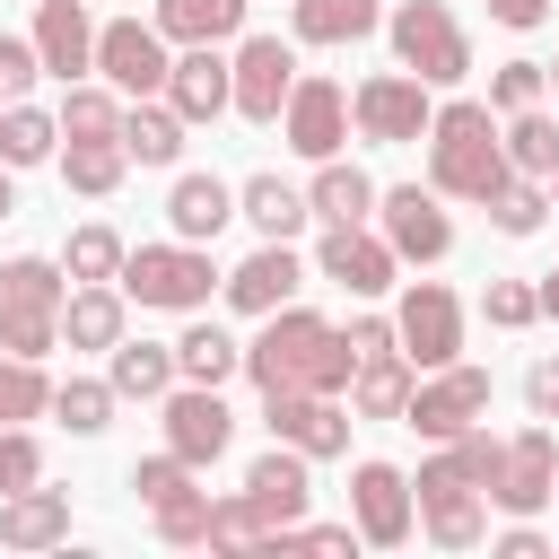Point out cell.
<instances>
[{"mask_svg": "<svg viewBox=\"0 0 559 559\" xmlns=\"http://www.w3.org/2000/svg\"><path fill=\"white\" fill-rule=\"evenodd\" d=\"M349 367H358L349 341L323 314H306V306H271L262 341L245 349V376L262 393H349Z\"/></svg>", "mask_w": 559, "mask_h": 559, "instance_id": "cell-1", "label": "cell"}, {"mask_svg": "<svg viewBox=\"0 0 559 559\" xmlns=\"http://www.w3.org/2000/svg\"><path fill=\"white\" fill-rule=\"evenodd\" d=\"M419 140H428V192H445V201H489V192L515 175V166H507V148H498L489 105H472V96L437 105Z\"/></svg>", "mask_w": 559, "mask_h": 559, "instance_id": "cell-2", "label": "cell"}, {"mask_svg": "<svg viewBox=\"0 0 559 559\" xmlns=\"http://www.w3.org/2000/svg\"><path fill=\"white\" fill-rule=\"evenodd\" d=\"M61 297H70V271L61 262H44V253L0 262V349L44 358L61 341Z\"/></svg>", "mask_w": 559, "mask_h": 559, "instance_id": "cell-3", "label": "cell"}, {"mask_svg": "<svg viewBox=\"0 0 559 559\" xmlns=\"http://www.w3.org/2000/svg\"><path fill=\"white\" fill-rule=\"evenodd\" d=\"M210 280H218V262H210V245H140V253H122V271H114V288L131 297V306H157V314H192V306H210Z\"/></svg>", "mask_w": 559, "mask_h": 559, "instance_id": "cell-4", "label": "cell"}, {"mask_svg": "<svg viewBox=\"0 0 559 559\" xmlns=\"http://www.w3.org/2000/svg\"><path fill=\"white\" fill-rule=\"evenodd\" d=\"M384 35H393V61H402L411 79H428V87H463V79H472V35L454 26L445 0H402V9L384 17Z\"/></svg>", "mask_w": 559, "mask_h": 559, "instance_id": "cell-5", "label": "cell"}, {"mask_svg": "<svg viewBox=\"0 0 559 559\" xmlns=\"http://www.w3.org/2000/svg\"><path fill=\"white\" fill-rule=\"evenodd\" d=\"M411 507H419V524H428V542H437V550H472V542L489 533L480 480L454 463V445H445L437 463H419V480H411Z\"/></svg>", "mask_w": 559, "mask_h": 559, "instance_id": "cell-6", "label": "cell"}, {"mask_svg": "<svg viewBox=\"0 0 559 559\" xmlns=\"http://www.w3.org/2000/svg\"><path fill=\"white\" fill-rule=\"evenodd\" d=\"M428 79H411V70H376V79H358V96H349V122H358V140H376V148H402V140H419L428 131Z\"/></svg>", "mask_w": 559, "mask_h": 559, "instance_id": "cell-7", "label": "cell"}, {"mask_svg": "<svg viewBox=\"0 0 559 559\" xmlns=\"http://www.w3.org/2000/svg\"><path fill=\"white\" fill-rule=\"evenodd\" d=\"M393 341L411 367H454L463 358V306L445 280H411L402 288V314H393Z\"/></svg>", "mask_w": 559, "mask_h": 559, "instance_id": "cell-8", "label": "cell"}, {"mask_svg": "<svg viewBox=\"0 0 559 559\" xmlns=\"http://www.w3.org/2000/svg\"><path fill=\"white\" fill-rule=\"evenodd\" d=\"M489 411V367H428V384H411V402H402V428H419V437H463L472 419Z\"/></svg>", "mask_w": 559, "mask_h": 559, "instance_id": "cell-9", "label": "cell"}, {"mask_svg": "<svg viewBox=\"0 0 559 559\" xmlns=\"http://www.w3.org/2000/svg\"><path fill=\"white\" fill-rule=\"evenodd\" d=\"M288 87H297V52H288L280 35H245L236 61H227V105H236L245 122H280Z\"/></svg>", "mask_w": 559, "mask_h": 559, "instance_id": "cell-10", "label": "cell"}, {"mask_svg": "<svg viewBox=\"0 0 559 559\" xmlns=\"http://www.w3.org/2000/svg\"><path fill=\"white\" fill-rule=\"evenodd\" d=\"M280 131H288L297 157H341V140H349V87L323 79V70H297V87L280 105Z\"/></svg>", "mask_w": 559, "mask_h": 559, "instance_id": "cell-11", "label": "cell"}, {"mask_svg": "<svg viewBox=\"0 0 559 559\" xmlns=\"http://www.w3.org/2000/svg\"><path fill=\"white\" fill-rule=\"evenodd\" d=\"M376 218H384V245H393L402 262H445V253H454L445 192H428V183H393V192H376Z\"/></svg>", "mask_w": 559, "mask_h": 559, "instance_id": "cell-12", "label": "cell"}, {"mask_svg": "<svg viewBox=\"0 0 559 559\" xmlns=\"http://www.w3.org/2000/svg\"><path fill=\"white\" fill-rule=\"evenodd\" d=\"M96 70L122 87V96H166V35L157 26H140V17H105L96 26Z\"/></svg>", "mask_w": 559, "mask_h": 559, "instance_id": "cell-13", "label": "cell"}, {"mask_svg": "<svg viewBox=\"0 0 559 559\" xmlns=\"http://www.w3.org/2000/svg\"><path fill=\"white\" fill-rule=\"evenodd\" d=\"M227 437H236V411L218 402V384H166V454L201 472L227 454Z\"/></svg>", "mask_w": 559, "mask_h": 559, "instance_id": "cell-14", "label": "cell"}, {"mask_svg": "<svg viewBox=\"0 0 559 559\" xmlns=\"http://www.w3.org/2000/svg\"><path fill=\"white\" fill-rule=\"evenodd\" d=\"M262 419H271V437L297 445L306 463L349 454V411H341V393H262Z\"/></svg>", "mask_w": 559, "mask_h": 559, "instance_id": "cell-15", "label": "cell"}, {"mask_svg": "<svg viewBox=\"0 0 559 559\" xmlns=\"http://www.w3.org/2000/svg\"><path fill=\"white\" fill-rule=\"evenodd\" d=\"M550 489H559V437H550V419H542V428L507 437V454H498V480H489V498H498L507 515H533V507H550Z\"/></svg>", "mask_w": 559, "mask_h": 559, "instance_id": "cell-16", "label": "cell"}, {"mask_svg": "<svg viewBox=\"0 0 559 559\" xmlns=\"http://www.w3.org/2000/svg\"><path fill=\"white\" fill-rule=\"evenodd\" d=\"M314 271H323L332 288H349V297H384L393 271H402V253H393L384 236H367V227H332V236L314 245Z\"/></svg>", "mask_w": 559, "mask_h": 559, "instance_id": "cell-17", "label": "cell"}, {"mask_svg": "<svg viewBox=\"0 0 559 559\" xmlns=\"http://www.w3.org/2000/svg\"><path fill=\"white\" fill-rule=\"evenodd\" d=\"M349 515H358V542L402 550V542H411V480H402L393 463H358V480H349Z\"/></svg>", "mask_w": 559, "mask_h": 559, "instance_id": "cell-18", "label": "cell"}, {"mask_svg": "<svg viewBox=\"0 0 559 559\" xmlns=\"http://www.w3.org/2000/svg\"><path fill=\"white\" fill-rule=\"evenodd\" d=\"M35 61L44 79H87L96 70V26H87V0H35Z\"/></svg>", "mask_w": 559, "mask_h": 559, "instance_id": "cell-19", "label": "cell"}, {"mask_svg": "<svg viewBox=\"0 0 559 559\" xmlns=\"http://www.w3.org/2000/svg\"><path fill=\"white\" fill-rule=\"evenodd\" d=\"M245 498H253V515H262L271 533H288V524L314 507L306 454H297V445H271V454H253V472H245Z\"/></svg>", "mask_w": 559, "mask_h": 559, "instance_id": "cell-20", "label": "cell"}, {"mask_svg": "<svg viewBox=\"0 0 559 559\" xmlns=\"http://www.w3.org/2000/svg\"><path fill=\"white\" fill-rule=\"evenodd\" d=\"M306 288V262L280 245V236H262V253H245L236 271H227V306L236 314H271V306H288Z\"/></svg>", "mask_w": 559, "mask_h": 559, "instance_id": "cell-21", "label": "cell"}, {"mask_svg": "<svg viewBox=\"0 0 559 559\" xmlns=\"http://www.w3.org/2000/svg\"><path fill=\"white\" fill-rule=\"evenodd\" d=\"M0 542H9V550H52V542H70V498L44 489V480L9 489V498H0Z\"/></svg>", "mask_w": 559, "mask_h": 559, "instance_id": "cell-22", "label": "cell"}, {"mask_svg": "<svg viewBox=\"0 0 559 559\" xmlns=\"http://www.w3.org/2000/svg\"><path fill=\"white\" fill-rule=\"evenodd\" d=\"M166 105H175L183 122H218V114H227V61H218V44H192V52L166 70Z\"/></svg>", "mask_w": 559, "mask_h": 559, "instance_id": "cell-23", "label": "cell"}, {"mask_svg": "<svg viewBox=\"0 0 559 559\" xmlns=\"http://www.w3.org/2000/svg\"><path fill=\"white\" fill-rule=\"evenodd\" d=\"M306 210H314L323 227H367V218H376V183H367L358 166H341V157H314Z\"/></svg>", "mask_w": 559, "mask_h": 559, "instance_id": "cell-24", "label": "cell"}, {"mask_svg": "<svg viewBox=\"0 0 559 559\" xmlns=\"http://www.w3.org/2000/svg\"><path fill=\"white\" fill-rule=\"evenodd\" d=\"M61 341L70 349H114L122 341V288L114 280H79L61 297Z\"/></svg>", "mask_w": 559, "mask_h": 559, "instance_id": "cell-25", "label": "cell"}, {"mask_svg": "<svg viewBox=\"0 0 559 559\" xmlns=\"http://www.w3.org/2000/svg\"><path fill=\"white\" fill-rule=\"evenodd\" d=\"M166 218H175V236H183V245H210V236L236 218V192H227L218 175H175V192H166Z\"/></svg>", "mask_w": 559, "mask_h": 559, "instance_id": "cell-26", "label": "cell"}, {"mask_svg": "<svg viewBox=\"0 0 559 559\" xmlns=\"http://www.w3.org/2000/svg\"><path fill=\"white\" fill-rule=\"evenodd\" d=\"M288 26H297V44H367L384 26V9L376 0H288Z\"/></svg>", "mask_w": 559, "mask_h": 559, "instance_id": "cell-27", "label": "cell"}, {"mask_svg": "<svg viewBox=\"0 0 559 559\" xmlns=\"http://www.w3.org/2000/svg\"><path fill=\"white\" fill-rule=\"evenodd\" d=\"M114 140H122V157H140V166H175V157H183V114H175V105H148V96H131Z\"/></svg>", "mask_w": 559, "mask_h": 559, "instance_id": "cell-28", "label": "cell"}, {"mask_svg": "<svg viewBox=\"0 0 559 559\" xmlns=\"http://www.w3.org/2000/svg\"><path fill=\"white\" fill-rule=\"evenodd\" d=\"M236 218H253L262 236H280V245H288L314 210H306V192H297L288 175H245V183H236Z\"/></svg>", "mask_w": 559, "mask_h": 559, "instance_id": "cell-29", "label": "cell"}, {"mask_svg": "<svg viewBox=\"0 0 559 559\" xmlns=\"http://www.w3.org/2000/svg\"><path fill=\"white\" fill-rule=\"evenodd\" d=\"M402 402H411V358L402 349H376V358L349 367V411L358 419H402Z\"/></svg>", "mask_w": 559, "mask_h": 559, "instance_id": "cell-30", "label": "cell"}, {"mask_svg": "<svg viewBox=\"0 0 559 559\" xmlns=\"http://www.w3.org/2000/svg\"><path fill=\"white\" fill-rule=\"evenodd\" d=\"M245 9H253V0H157L148 26H157L166 44H227V35L245 26Z\"/></svg>", "mask_w": 559, "mask_h": 559, "instance_id": "cell-31", "label": "cell"}, {"mask_svg": "<svg viewBox=\"0 0 559 559\" xmlns=\"http://www.w3.org/2000/svg\"><path fill=\"white\" fill-rule=\"evenodd\" d=\"M122 402H166V384H175V349H157V341H114V376H105Z\"/></svg>", "mask_w": 559, "mask_h": 559, "instance_id": "cell-32", "label": "cell"}, {"mask_svg": "<svg viewBox=\"0 0 559 559\" xmlns=\"http://www.w3.org/2000/svg\"><path fill=\"white\" fill-rule=\"evenodd\" d=\"M52 148H61V122L44 105H26V96L0 105V166H44Z\"/></svg>", "mask_w": 559, "mask_h": 559, "instance_id": "cell-33", "label": "cell"}, {"mask_svg": "<svg viewBox=\"0 0 559 559\" xmlns=\"http://www.w3.org/2000/svg\"><path fill=\"white\" fill-rule=\"evenodd\" d=\"M52 157H61V183L87 192V201H105V192L122 183V166H131L122 140H70V148H52Z\"/></svg>", "mask_w": 559, "mask_h": 559, "instance_id": "cell-34", "label": "cell"}, {"mask_svg": "<svg viewBox=\"0 0 559 559\" xmlns=\"http://www.w3.org/2000/svg\"><path fill=\"white\" fill-rule=\"evenodd\" d=\"M236 367H245V349H236L218 323H192V332L175 341V376H183V384H227Z\"/></svg>", "mask_w": 559, "mask_h": 559, "instance_id": "cell-35", "label": "cell"}, {"mask_svg": "<svg viewBox=\"0 0 559 559\" xmlns=\"http://www.w3.org/2000/svg\"><path fill=\"white\" fill-rule=\"evenodd\" d=\"M498 148H507V166H515V175H533V183H542V175L559 166V122H550L542 105H524V114H507V140H498Z\"/></svg>", "mask_w": 559, "mask_h": 559, "instance_id": "cell-36", "label": "cell"}, {"mask_svg": "<svg viewBox=\"0 0 559 559\" xmlns=\"http://www.w3.org/2000/svg\"><path fill=\"white\" fill-rule=\"evenodd\" d=\"M52 411V384H44V358H0V428H17V419H44Z\"/></svg>", "mask_w": 559, "mask_h": 559, "instance_id": "cell-37", "label": "cell"}, {"mask_svg": "<svg viewBox=\"0 0 559 559\" xmlns=\"http://www.w3.org/2000/svg\"><path fill=\"white\" fill-rule=\"evenodd\" d=\"M114 384H96V376H70V384H52V419L70 428V437H96L105 419H114Z\"/></svg>", "mask_w": 559, "mask_h": 559, "instance_id": "cell-38", "label": "cell"}, {"mask_svg": "<svg viewBox=\"0 0 559 559\" xmlns=\"http://www.w3.org/2000/svg\"><path fill=\"white\" fill-rule=\"evenodd\" d=\"M52 122H61V140H114V131H122V105H114L105 87H79V79H70V96H61Z\"/></svg>", "mask_w": 559, "mask_h": 559, "instance_id": "cell-39", "label": "cell"}, {"mask_svg": "<svg viewBox=\"0 0 559 559\" xmlns=\"http://www.w3.org/2000/svg\"><path fill=\"white\" fill-rule=\"evenodd\" d=\"M489 218H498V236H533V227L550 218V192H542L533 175H507V183L489 192Z\"/></svg>", "mask_w": 559, "mask_h": 559, "instance_id": "cell-40", "label": "cell"}, {"mask_svg": "<svg viewBox=\"0 0 559 559\" xmlns=\"http://www.w3.org/2000/svg\"><path fill=\"white\" fill-rule=\"evenodd\" d=\"M148 515H157V542H175V550H183V542H210V489H192V480H183L175 498H157Z\"/></svg>", "mask_w": 559, "mask_h": 559, "instance_id": "cell-41", "label": "cell"}, {"mask_svg": "<svg viewBox=\"0 0 559 559\" xmlns=\"http://www.w3.org/2000/svg\"><path fill=\"white\" fill-rule=\"evenodd\" d=\"M122 253H131V245H122L114 227H79V236H70V253H61V271H70V280H114V271H122Z\"/></svg>", "mask_w": 559, "mask_h": 559, "instance_id": "cell-42", "label": "cell"}, {"mask_svg": "<svg viewBox=\"0 0 559 559\" xmlns=\"http://www.w3.org/2000/svg\"><path fill=\"white\" fill-rule=\"evenodd\" d=\"M210 542H218V550H262V542H271V524H262V515H253V498L236 489V498H210Z\"/></svg>", "mask_w": 559, "mask_h": 559, "instance_id": "cell-43", "label": "cell"}, {"mask_svg": "<svg viewBox=\"0 0 559 559\" xmlns=\"http://www.w3.org/2000/svg\"><path fill=\"white\" fill-rule=\"evenodd\" d=\"M542 61H498V79H489V105L498 114H524V105H542Z\"/></svg>", "mask_w": 559, "mask_h": 559, "instance_id": "cell-44", "label": "cell"}, {"mask_svg": "<svg viewBox=\"0 0 559 559\" xmlns=\"http://www.w3.org/2000/svg\"><path fill=\"white\" fill-rule=\"evenodd\" d=\"M480 314H489L498 332H524V323L542 314V297H533L524 280H489V288H480Z\"/></svg>", "mask_w": 559, "mask_h": 559, "instance_id": "cell-45", "label": "cell"}, {"mask_svg": "<svg viewBox=\"0 0 559 559\" xmlns=\"http://www.w3.org/2000/svg\"><path fill=\"white\" fill-rule=\"evenodd\" d=\"M26 480H44V454H35V437H26V428H0V498H9V489H26Z\"/></svg>", "mask_w": 559, "mask_h": 559, "instance_id": "cell-46", "label": "cell"}, {"mask_svg": "<svg viewBox=\"0 0 559 559\" xmlns=\"http://www.w3.org/2000/svg\"><path fill=\"white\" fill-rule=\"evenodd\" d=\"M44 79V61H35V44H17V35H0V105H17L26 87Z\"/></svg>", "mask_w": 559, "mask_h": 559, "instance_id": "cell-47", "label": "cell"}, {"mask_svg": "<svg viewBox=\"0 0 559 559\" xmlns=\"http://www.w3.org/2000/svg\"><path fill=\"white\" fill-rule=\"evenodd\" d=\"M183 480H192V463H183V454H148V463H140V472H131V489H140V498H148V507H157V498H175V489H183Z\"/></svg>", "mask_w": 559, "mask_h": 559, "instance_id": "cell-48", "label": "cell"}, {"mask_svg": "<svg viewBox=\"0 0 559 559\" xmlns=\"http://www.w3.org/2000/svg\"><path fill=\"white\" fill-rule=\"evenodd\" d=\"M341 341H349V358H376V349H402V341H393V323H384V314H358V323H349V332H341Z\"/></svg>", "mask_w": 559, "mask_h": 559, "instance_id": "cell-49", "label": "cell"}, {"mask_svg": "<svg viewBox=\"0 0 559 559\" xmlns=\"http://www.w3.org/2000/svg\"><path fill=\"white\" fill-rule=\"evenodd\" d=\"M524 402H533V419H559V358H542L524 376Z\"/></svg>", "mask_w": 559, "mask_h": 559, "instance_id": "cell-50", "label": "cell"}, {"mask_svg": "<svg viewBox=\"0 0 559 559\" xmlns=\"http://www.w3.org/2000/svg\"><path fill=\"white\" fill-rule=\"evenodd\" d=\"M480 9H489V17H498V26H515V35H524V26H542V17H550V0H480Z\"/></svg>", "mask_w": 559, "mask_h": 559, "instance_id": "cell-51", "label": "cell"}, {"mask_svg": "<svg viewBox=\"0 0 559 559\" xmlns=\"http://www.w3.org/2000/svg\"><path fill=\"white\" fill-rule=\"evenodd\" d=\"M498 559H550V542L533 524H515V533H498Z\"/></svg>", "mask_w": 559, "mask_h": 559, "instance_id": "cell-52", "label": "cell"}, {"mask_svg": "<svg viewBox=\"0 0 559 559\" xmlns=\"http://www.w3.org/2000/svg\"><path fill=\"white\" fill-rule=\"evenodd\" d=\"M533 297H542V314L559 323V271H542V288H533Z\"/></svg>", "mask_w": 559, "mask_h": 559, "instance_id": "cell-53", "label": "cell"}, {"mask_svg": "<svg viewBox=\"0 0 559 559\" xmlns=\"http://www.w3.org/2000/svg\"><path fill=\"white\" fill-rule=\"evenodd\" d=\"M9 210H17V192H9V166H0V218H9Z\"/></svg>", "mask_w": 559, "mask_h": 559, "instance_id": "cell-54", "label": "cell"}, {"mask_svg": "<svg viewBox=\"0 0 559 559\" xmlns=\"http://www.w3.org/2000/svg\"><path fill=\"white\" fill-rule=\"evenodd\" d=\"M542 183H550V210H559V166H550V175H542Z\"/></svg>", "mask_w": 559, "mask_h": 559, "instance_id": "cell-55", "label": "cell"}, {"mask_svg": "<svg viewBox=\"0 0 559 559\" xmlns=\"http://www.w3.org/2000/svg\"><path fill=\"white\" fill-rule=\"evenodd\" d=\"M542 79H550V87H559V61H542Z\"/></svg>", "mask_w": 559, "mask_h": 559, "instance_id": "cell-56", "label": "cell"}, {"mask_svg": "<svg viewBox=\"0 0 559 559\" xmlns=\"http://www.w3.org/2000/svg\"><path fill=\"white\" fill-rule=\"evenodd\" d=\"M550 559H559V550H550Z\"/></svg>", "mask_w": 559, "mask_h": 559, "instance_id": "cell-57", "label": "cell"}, {"mask_svg": "<svg viewBox=\"0 0 559 559\" xmlns=\"http://www.w3.org/2000/svg\"><path fill=\"white\" fill-rule=\"evenodd\" d=\"M550 498H559V489H550Z\"/></svg>", "mask_w": 559, "mask_h": 559, "instance_id": "cell-58", "label": "cell"}]
</instances>
